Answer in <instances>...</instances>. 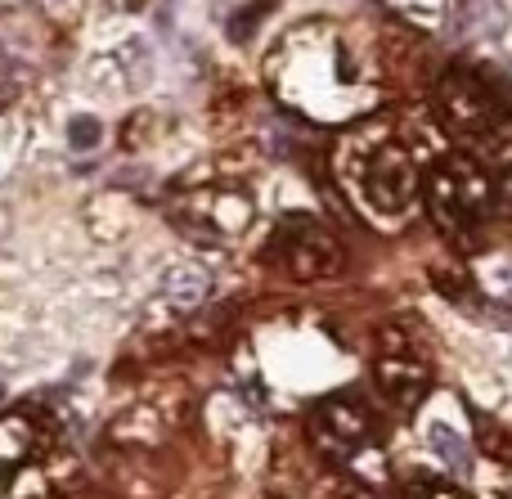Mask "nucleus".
<instances>
[{
    "mask_svg": "<svg viewBox=\"0 0 512 499\" xmlns=\"http://www.w3.org/2000/svg\"><path fill=\"white\" fill-rule=\"evenodd\" d=\"M436 288H441L445 297H459L463 293V275H454V270H450V275H445V270H436Z\"/></svg>",
    "mask_w": 512,
    "mask_h": 499,
    "instance_id": "15",
    "label": "nucleus"
},
{
    "mask_svg": "<svg viewBox=\"0 0 512 499\" xmlns=\"http://www.w3.org/2000/svg\"><path fill=\"white\" fill-rule=\"evenodd\" d=\"M405 499H468L463 491H454V486H445V482H418V486H409Z\"/></svg>",
    "mask_w": 512,
    "mask_h": 499,
    "instance_id": "14",
    "label": "nucleus"
},
{
    "mask_svg": "<svg viewBox=\"0 0 512 499\" xmlns=\"http://www.w3.org/2000/svg\"><path fill=\"white\" fill-rule=\"evenodd\" d=\"M207 288H212V279H207L198 266H176V270H167V279H162L167 302H176L180 311H194V306L207 297Z\"/></svg>",
    "mask_w": 512,
    "mask_h": 499,
    "instance_id": "8",
    "label": "nucleus"
},
{
    "mask_svg": "<svg viewBox=\"0 0 512 499\" xmlns=\"http://www.w3.org/2000/svg\"><path fill=\"white\" fill-rule=\"evenodd\" d=\"M373 378H378V392L387 396L396 410H418L432 392V369L418 351L409 347H387L373 360Z\"/></svg>",
    "mask_w": 512,
    "mask_h": 499,
    "instance_id": "6",
    "label": "nucleus"
},
{
    "mask_svg": "<svg viewBox=\"0 0 512 499\" xmlns=\"http://www.w3.org/2000/svg\"><path fill=\"white\" fill-rule=\"evenodd\" d=\"M99 131H104V126H99L95 117H72V122H68V144H72V149H95Z\"/></svg>",
    "mask_w": 512,
    "mask_h": 499,
    "instance_id": "12",
    "label": "nucleus"
},
{
    "mask_svg": "<svg viewBox=\"0 0 512 499\" xmlns=\"http://www.w3.org/2000/svg\"><path fill=\"white\" fill-rule=\"evenodd\" d=\"M310 428L324 441L328 455L337 459H351L355 450H364L378 437V423H373L369 405L360 396H328V401H319L315 414H310Z\"/></svg>",
    "mask_w": 512,
    "mask_h": 499,
    "instance_id": "4",
    "label": "nucleus"
},
{
    "mask_svg": "<svg viewBox=\"0 0 512 499\" xmlns=\"http://www.w3.org/2000/svg\"><path fill=\"white\" fill-rule=\"evenodd\" d=\"M432 450L441 455V464L450 468V473H459V477H468L472 473V450H468V441L459 437L454 428H445V423H432Z\"/></svg>",
    "mask_w": 512,
    "mask_h": 499,
    "instance_id": "10",
    "label": "nucleus"
},
{
    "mask_svg": "<svg viewBox=\"0 0 512 499\" xmlns=\"http://www.w3.org/2000/svg\"><path fill=\"white\" fill-rule=\"evenodd\" d=\"M436 113L459 135H504V99L477 72H450L436 90Z\"/></svg>",
    "mask_w": 512,
    "mask_h": 499,
    "instance_id": "2",
    "label": "nucleus"
},
{
    "mask_svg": "<svg viewBox=\"0 0 512 499\" xmlns=\"http://www.w3.org/2000/svg\"><path fill=\"white\" fill-rule=\"evenodd\" d=\"M423 194H427V212H432L436 230L468 243L477 221L495 207V180L472 158H441L427 171Z\"/></svg>",
    "mask_w": 512,
    "mask_h": 499,
    "instance_id": "1",
    "label": "nucleus"
},
{
    "mask_svg": "<svg viewBox=\"0 0 512 499\" xmlns=\"http://www.w3.org/2000/svg\"><path fill=\"white\" fill-rule=\"evenodd\" d=\"M495 207H508L512 212V176L504 180V185H495Z\"/></svg>",
    "mask_w": 512,
    "mask_h": 499,
    "instance_id": "16",
    "label": "nucleus"
},
{
    "mask_svg": "<svg viewBox=\"0 0 512 499\" xmlns=\"http://www.w3.org/2000/svg\"><path fill=\"white\" fill-rule=\"evenodd\" d=\"M477 441H481V455H486V459H495V464H508L512 468V432L504 428V423L481 419Z\"/></svg>",
    "mask_w": 512,
    "mask_h": 499,
    "instance_id": "11",
    "label": "nucleus"
},
{
    "mask_svg": "<svg viewBox=\"0 0 512 499\" xmlns=\"http://www.w3.org/2000/svg\"><path fill=\"white\" fill-rule=\"evenodd\" d=\"M265 14H270V0H256L252 9H243V14L230 23V36H234V41H248V36H252V23H256V18H265Z\"/></svg>",
    "mask_w": 512,
    "mask_h": 499,
    "instance_id": "13",
    "label": "nucleus"
},
{
    "mask_svg": "<svg viewBox=\"0 0 512 499\" xmlns=\"http://www.w3.org/2000/svg\"><path fill=\"white\" fill-rule=\"evenodd\" d=\"M32 455H36L32 423H23V419H0V473H9V468L27 464Z\"/></svg>",
    "mask_w": 512,
    "mask_h": 499,
    "instance_id": "9",
    "label": "nucleus"
},
{
    "mask_svg": "<svg viewBox=\"0 0 512 499\" xmlns=\"http://www.w3.org/2000/svg\"><path fill=\"white\" fill-rule=\"evenodd\" d=\"M508 23V14L499 9V0H463L459 14H454V32L459 36H499Z\"/></svg>",
    "mask_w": 512,
    "mask_h": 499,
    "instance_id": "7",
    "label": "nucleus"
},
{
    "mask_svg": "<svg viewBox=\"0 0 512 499\" xmlns=\"http://www.w3.org/2000/svg\"><path fill=\"white\" fill-rule=\"evenodd\" d=\"M414 194H418V167H414V158H409V149L382 144L369 162V176H364V198H369L378 212L396 216L414 203Z\"/></svg>",
    "mask_w": 512,
    "mask_h": 499,
    "instance_id": "5",
    "label": "nucleus"
},
{
    "mask_svg": "<svg viewBox=\"0 0 512 499\" xmlns=\"http://www.w3.org/2000/svg\"><path fill=\"white\" fill-rule=\"evenodd\" d=\"M274 257H283V266L292 270L306 284H319V279H333L342 270V243L328 230H319L315 221H288L279 234H274Z\"/></svg>",
    "mask_w": 512,
    "mask_h": 499,
    "instance_id": "3",
    "label": "nucleus"
}]
</instances>
